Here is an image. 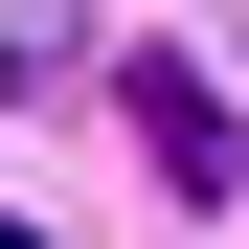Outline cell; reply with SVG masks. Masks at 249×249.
Instances as JSON below:
<instances>
[{
    "label": "cell",
    "mask_w": 249,
    "mask_h": 249,
    "mask_svg": "<svg viewBox=\"0 0 249 249\" xmlns=\"http://www.w3.org/2000/svg\"><path fill=\"white\" fill-rule=\"evenodd\" d=\"M113 113H136V159L181 204H249V113H227V68H113Z\"/></svg>",
    "instance_id": "obj_1"
},
{
    "label": "cell",
    "mask_w": 249,
    "mask_h": 249,
    "mask_svg": "<svg viewBox=\"0 0 249 249\" xmlns=\"http://www.w3.org/2000/svg\"><path fill=\"white\" fill-rule=\"evenodd\" d=\"M0 249H46V227H0Z\"/></svg>",
    "instance_id": "obj_2"
}]
</instances>
